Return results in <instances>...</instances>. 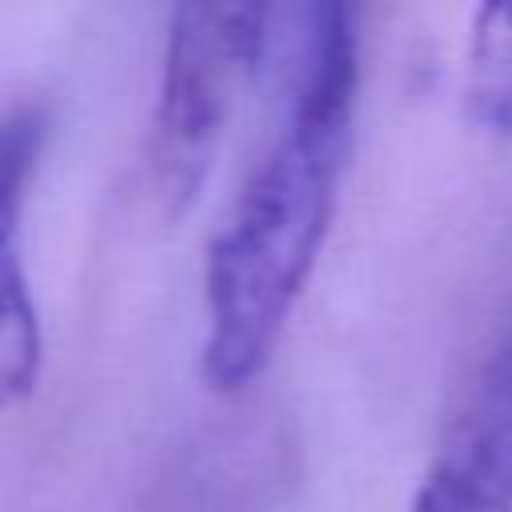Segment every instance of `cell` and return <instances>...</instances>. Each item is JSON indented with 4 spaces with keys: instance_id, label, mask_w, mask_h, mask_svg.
I'll return each mask as SVG.
<instances>
[{
    "instance_id": "6da1fadb",
    "label": "cell",
    "mask_w": 512,
    "mask_h": 512,
    "mask_svg": "<svg viewBox=\"0 0 512 512\" xmlns=\"http://www.w3.org/2000/svg\"><path fill=\"white\" fill-rule=\"evenodd\" d=\"M356 96V20L344 4L312 8L292 104L208 240L200 376L212 392H240L268 368L312 280L352 156Z\"/></svg>"
},
{
    "instance_id": "7a4b0ae2",
    "label": "cell",
    "mask_w": 512,
    "mask_h": 512,
    "mask_svg": "<svg viewBox=\"0 0 512 512\" xmlns=\"http://www.w3.org/2000/svg\"><path fill=\"white\" fill-rule=\"evenodd\" d=\"M268 40V4H180L172 12L144 136L148 192L164 216L184 212L208 180L232 104Z\"/></svg>"
},
{
    "instance_id": "3957f363",
    "label": "cell",
    "mask_w": 512,
    "mask_h": 512,
    "mask_svg": "<svg viewBox=\"0 0 512 512\" xmlns=\"http://www.w3.org/2000/svg\"><path fill=\"white\" fill-rule=\"evenodd\" d=\"M408 512H512V324L448 404Z\"/></svg>"
},
{
    "instance_id": "277c9868",
    "label": "cell",
    "mask_w": 512,
    "mask_h": 512,
    "mask_svg": "<svg viewBox=\"0 0 512 512\" xmlns=\"http://www.w3.org/2000/svg\"><path fill=\"white\" fill-rule=\"evenodd\" d=\"M48 140V112L16 104L0 112V408L24 400L44 364V324L24 264V208Z\"/></svg>"
},
{
    "instance_id": "5b68a950",
    "label": "cell",
    "mask_w": 512,
    "mask_h": 512,
    "mask_svg": "<svg viewBox=\"0 0 512 512\" xmlns=\"http://www.w3.org/2000/svg\"><path fill=\"white\" fill-rule=\"evenodd\" d=\"M460 108L476 132L512 136V4L472 8Z\"/></svg>"
}]
</instances>
